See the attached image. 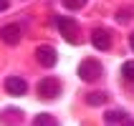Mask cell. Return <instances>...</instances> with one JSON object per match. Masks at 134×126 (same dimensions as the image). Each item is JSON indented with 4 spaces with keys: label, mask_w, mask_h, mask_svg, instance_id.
Here are the masks:
<instances>
[{
    "label": "cell",
    "mask_w": 134,
    "mask_h": 126,
    "mask_svg": "<svg viewBox=\"0 0 134 126\" xmlns=\"http://www.w3.org/2000/svg\"><path fill=\"white\" fill-rule=\"evenodd\" d=\"M56 25H58V30H61V35L66 38L68 43H79V23L74 20V18H66V15H58V18H56Z\"/></svg>",
    "instance_id": "1"
},
{
    "label": "cell",
    "mask_w": 134,
    "mask_h": 126,
    "mask_svg": "<svg viewBox=\"0 0 134 126\" xmlns=\"http://www.w3.org/2000/svg\"><path fill=\"white\" fill-rule=\"evenodd\" d=\"M79 78L81 81H99L101 78V63H99L96 58H86L79 63Z\"/></svg>",
    "instance_id": "2"
},
{
    "label": "cell",
    "mask_w": 134,
    "mask_h": 126,
    "mask_svg": "<svg viewBox=\"0 0 134 126\" xmlns=\"http://www.w3.org/2000/svg\"><path fill=\"white\" fill-rule=\"evenodd\" d=\"M38 93H41V98H56L61 93V81L58 78H41Z\"/></svg>",
    "instance_id": "3"
},
{
    "label": "cell",
    "mask_w": 134,
    "mask_h": 126,
    "mask_svg": "<svg viewBox=\"0 0 134 126\" xmlns=\"http://www.w3.org/2000/svg\"><path fill=\"white\" fill-rule=\"evenodd\" d=\"M36 61L43 68H53V66H56V61H58L56 48H53V45H41V48L36 51Z\"/></svg>",
    "instance_id": "4"
},
{
    "label": "cell",
    "mask_w": 134,
    "mask_h": 126,
    "mask_svg": "<svg viewBox=\"0 0 134 126\" xmlns=\"http://www.w3.org/2000/svg\"><path fill=\"white\" fill-rule=\"evenodd\" d=\"M91 43H94L96 51H109V48H111V35H109V30L96 28L94 33H91Z\"/></svg>",
    "instance_id": "5"
},
{
    "label": "cell",
    "mask_w": 134,
    "mask_h": 126,
    "mask_svg": "<svg viewBox=\"0 0 134 126\" xmlns=\"http://www.w3.org/2000/svg\"><path fill=\"white\" fill-rule=\"evenodd\" d=\"M0 40L3 43H8V45H18L20 43V25H3L0 28Z\"/></svg>",
    "instance_id": "6"
},
{
    "label": "cell",
    "mask_w": 134,
    "mask_h": 126,
    "mask_svg": "<svg viewBox=\"0 0 134 126\" xmlns=\"http://www.w3.org/2000/svg\"><path fill=\"white\" fill-rule=\"evenodd\" d=\"M5 91L10 96H23L28 91V83L23 81V78H18V76H8L5 78Z\"/></svg>",
    "instance_id": "7"
},
{
    "label": "cell",
    "mask_w": 134,
    "mask_h": 126,
    "mask_svg": "<svg viewBox=\"0 0 134 126\" xmlns=\"http://www.w3.org/2000/svg\"><path fill=\"white\" fill-rule=\"evenodd\" d=\"M104 121L106 124H132V116L121 109H114V111H106L104 113Z\"/></svg>",
    "instance_id": "8"
},
{
    "label": "cell",
    "mask_w": 134,
    "mask_h": 126,
    "mask_svg": "<svg viewBox=\"0 0 134 126\" xmlns=\"http://www.w3.org/2000/svg\"><path fill=\"white\" fill-rule=\"evenodd\" d=\"M86 101H89V106H104L109 101V93L106 91H91L89 96H86Z\"/></svg>",
    "instance_id": "9"
},
{
    "label": "cell",
    "mask_w": 134,
    "mask_h": 126,
    "mask_svg": "<svg viewBox=\"0 0 134 126\" xmlns=\"http://www.w3.org/2000/svg\"><path fill=\"white\" fill-rule=\"evenodd\" d=\"M121 76H124L127 81H134V61H127V63L121 66Z\"/></svg>",
    "instance_id": "10"
},
{
    "label": "cell",
    "mask_w": 134,
    "mask_h": 126,
    "mask_svg": "<svg viewBox=\"0 0 134 126\" xmlns=\"http://www.w3.org/2000/svg\"><path fill=\"white\" fill-rule=\"evenodd\" d=\"M33 124H36V126H43V124H56V119H53L51 113H38L36 119H33Z\"/></svg>",
    "instance_id": "11"
},
{
    "label": "cell",
    "mask_w": 134,
    "mask_h": 126,
    "mask_svg": "<svg viewBox=\"0 0 134 126\" xmlns=\"http://www.w3.org/2000/svg\"><path fill=\"white\" fill-rule=\"evenodd\" d=\"M61 3H63L66 10H79V8L86 5V0H61Z\"/></svg>",
    "instance_id": "12"
},
{
    "label": "cell",
    "mask_w": 134,
    "mask_h": 126,
    "mask_svg": "<svg viewBox=\"0 0 134 126\" xmlns=\"http://www.w3.org/2000/svg\"><path fill=\"white\" fill-rule=\"evenodd\" d=\"M132 10H127V8H121V13H116V20L119 23H127V20H132Z\"/></svg>",
    "instance_id": "13"
},
{
    "label": "cell",
    "mask_w": 134,
    "mask_h": 126,
    "mask_svg": "<svg viewBox=\"0 0 134 126\" xmlns=\"http://www.w3.org/2000/svg\"><path fill=\"white\" fill-rule=\"evenodd\" d=\"M8 8H10V0H0V13H3V10H8Z\"/></svg>",
    "instance_id": "14"
},
{
    "label": "cell",
    "mask_w": 134,
    "mask_h": 126,
    "mask_svg": "<svg viewBox=\"0 0 134 126\" xmlns=\"http://www.w3.org/2000/svg\"><path fill=\"white\" fill-rule=\"evenodd\" d=\"M129 45H132V51H134V30L129 33Z\"/></svg>",
    "instance_id": "15"
}]
</instances>
